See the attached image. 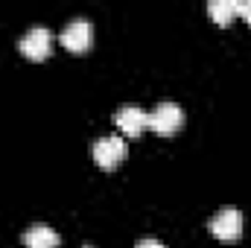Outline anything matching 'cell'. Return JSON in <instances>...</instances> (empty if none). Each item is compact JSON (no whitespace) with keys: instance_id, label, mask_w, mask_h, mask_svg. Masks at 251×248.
<instances>
[{"instance_id":"6da1fadb","label":"cell","mask_w":251,"mask_h":248,"mask_svg":"<svg viewBox=\"0 0 251 248\" xmlns=\"http://www.w3.org/2000/svg\"><path fill=\"white\" fill-rule=\"evenodd\" d=\"M181 125H184V111H181V105H176V102H161V105L149 114V128H152L155 134H161V137L176 134Z\"/></svg>"},{"instance_id":"7a4b0ae2","label":"cell","mask_w":251,"mask_h":248,"mask_svg":"<svg viewBox=\"0 0 251 248\" xmlns=\"http://www.w3.org/2000/svg\"><path fill=\"white\" fill-rule=\"evenodd\" d=\"M21 53L26 56V59H32V62H41V59H47L50 56V47H53V35H50V29L47 26H32V29H26L24 32V38H21Z\"/></svg>"},{"instance_id":"3957f363","label":"cell","mask_w":251,"mask_h":248,"mask_svg":"<svg viewBox=\"0 0 251 248\" xmlns=\"http://www.w3.org/2000/svg\"><path fill=\"white\" fill-rule=\"evenodd\" d=\"M210 234H213L216 240H222V243L240 240V234H243V216H240V210L222 207V210L210 219Z\"/></svg>"},{"instance_id":"277c9868","label":"cell","mask_w":251,"mask_h":248,"mask_svg":"<svg viewBox=\"0 0 251 248\" xmlns=\"http://www.w3.org/2000/svg\"><path fill=\"white\" fill-rule=\"evenodd\" d=\"M59 41H62V47H67L70 53H85L91 47V41H94V29H91V24L85 18H73L62 29Z\"/></svg>"},{"instance_id":"5b68a950","label":"cell","mask_w":251,"mask_h":248,"mask_svg":"<svg viewBox=\"0 0 251 248\" xmlns=\"http://www.w3.org/2000/svg\"><path fill=\"white\" fill-rule=\"evenodd\" d=\"M123 158H126V140L123 137L108 134V137H100L94 143V161L102 170H114L117 164H123Z\"/></svg>"},{"instance_id":"8992f818","label":"cell","mask_w":251,"mask_h":248,"mask_svg":"<svg viewBox=\"0 0 251 248\" xmlns=\"http://www.w3.org/2000/svg\"><path fill=\"white\" fill-rule=\"evenodd\" d=\"M114 123L126 131V137H137V134H143V128L149 125V114H146L140 105H123V108L117 111Z\"/></svg>"},{"instance_id":"52a82bcc","label":"cell","mask_w":251,"mask_h":248,"mask_svg":"<svg viewBox=\"0 0 251 248\" xmlns=\"http://www.w3.org/2000/svg\"><path fill=\"white\" fill-rule=\"evenodd\" d=\"M24 246L26 248H56L59 246V234L50 225L38 222V225H29L24 231Z\"/></svg>"},{"instance_id":"ba28073f","label":"cell","mask_w":251,"mask_h":248,"mask_svg":"<svg viewBox=\"0 0 251 248\" xmlns=\"http://www.w3.org/2000/svg\"><path fill=\"white\" fill-rule=\"evenodd\" d=\"M207 12H210V18H213L219 26H228L231 18L237 15V0H210V3H207Z\"/></svg>"},{"instance_id":"9c48e42d","label":"cell","mask_w":251,"mask_h":248,"mask_svg":"<svg viewBox=\"0 0 251 248\" xmlns=\"http://www.w3.org/2000/svg\"><path fill=\"white\" fill-rule=\"evenodd\" d=\"M237 15H243V18L251 24V0H246V3H237Z\"/></svg>"},{"instance_id":"30bf717a","label":"cell","mask_w":251,"mask_h":248,"mask_svg":"<svg viewBox=\"0 0 251 248\" xmlns=\"http://www.w3.org/2000/svg\"><path fill=\"white\" fill-rule=\"evenodd\" d=\"M134 248H167V246H164L161 240H140Z\"/></svg>"},{"instance_id":"8fae6325","label":"cell","mask_w":251,"mask_h":248,"mask_svg":"<svg viewBox=\"0 0 251 248\" xmlns=\"http://www.w3.org/2000/svg\"><path fill=\"white\" fill-rule=\"evenodd\" d=\"M85 248H91V246H85Z\"/></svg>"}]
</instances>
